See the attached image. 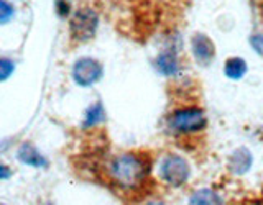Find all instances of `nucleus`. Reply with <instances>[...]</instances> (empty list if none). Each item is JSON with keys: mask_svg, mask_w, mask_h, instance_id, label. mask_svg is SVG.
Wrapping results in <instances>:
<instances>
[{"mask_svg": "<svg viewBox=\"0 0 263 205\" xmlns=\"http://www.w3.org/2000/svg\"><path fill=\"white\" fill-rule=\"evenodd\" d=\"M224 74L232 80H240L247 74V63L242 57H230L224 64Z\"/></svg>", "mask_w": 263, "mask_h": 205, "instance_id": "nucleus-12", "label": "nucleus"}, {"mask_svg": "<svg viewBox=\"0 0 263 205\" xmlns=\"http://www.w3.org/2000/svg\"><path fill=\"white\" fill-rule=\"evenodd\" d=\"M69 10V0H56V12L60 13V16H68Z\"/></svg>", "mask_w": 263, "mask_h": 205, "instance_id": "nucleus-15", "label": "nucleus"}, {"mask_svg": "<svg viewBox=\"0 0 263 205\" xmlns=\"http://www.w3.org/2000/svg\"><path fill=\"white\" fill-rule=\"evenodd\" d=\"M16 159H18L25 166L35 168V169H46L48 168V159L43 153H40V150L31 143H22L16 150Z\"/></svg>", "mask_w": 263, "mask_h": 205, "instance_id": "nucleus-7", "label": "nucleus"}, {"mask_svg": "<svg viewBox=\"0 0 263 205\" xmlns=\"http://www.w3.org/2000/svg\"><path fill=\"white\" fill-rule=\"evenodd\" d=\"M15 16V7L8 0H0V25L8 23Z\"/></svg>", "mask_w": 263, "mask_h": 205, "instance_id": "nucleus-13", "label": "nucleus"}, {"mask_svg": "<svg viewBox=\"0 0 263 205\" xmlns=\"http://www.w3.org/2000/svg\"><path fill=\"white\" fill-rule=\"evenodd\" d=\"M148 205H164L163 202H152V203H148Z\"/></svg>", "mask_w": 263, "mask_h": 205, "instance_id": "nucleus-19", "label": "nucleus"}, {"mask_svg": "<svg viewBox=\"0 0 263 205\" xmlns=\"http://www.w3.org/2000/svg\"><path fill=\"white\" fill-rule=\"evenodd\" d=\"M155 68L160 74L166 77H175L179 71V61L176 53L173 51H163L161 54L156 56L155 59Z\"/></svg>", "mask_w": 263, "mask_h": 205, "instance_id": "nucleus-8", "label": "nucleus"}, {"mask_svg": "<svg viewBox=\"0 0 263 205\" xmlns=\"http://www.w3.org/2000/svg\"><path fill=\"white\" fill-rule=\"evenodd\" d=\"M12 143H13V138H5V139H2L0 141V154H4L8 148L12 146Z\"/></svg>", "mask_w": 263, "mask_h": 205, "instance_id": "nucleus-18", "label": "nucleus"}, {"mask_svg": "<svg viewBox=\"0 0 263 205\" xmlns=\"http://www.w3.org/2000/svg\"><path fill=\"white\" fill-rule=\"evenodd\" d=\"M166 125L173 133L191 135L204 130L208 125V118L199 107H184V109H178L170 115Z\"/></svg>", "mask_w": 263, "mask_h": 205, "instance_id": "nucleus-2", "label": "nucleus"}, {"mask_svg": "<svg viewBox=\"0 0 263 205\" xmlns=\"http://www.w3.org/2000/svg\"><path fill=\"white\" fill-rule=\"evenodd\" d=\"M250 45L260 56H263V35H253L250 38Z\"/></svg>", "mask_w": 263, "mask_h": 205, "instance_id": "nucleus-16", "label": "nucleus"}, {"mask_svg": "<svg viewBox=\"0 0 263 205\" xmlns=\"http://www.w3.org/2000/svg\"><path fill=\"white\" fill-rule=\"evenodd\" d=\"M148 174H150V164L137 153H122L109 162L110 180L123 191L142 187Z\"/></svg>", "mask_w": 263, "mask_h": 205, "instance_id": "nucleus-1", "label": "nucleus"}, {"mask_svg": "<svg viewBox=\"0 0 263 205\" xmlns=\"http://www.w3.org/2000/svg\"><path fill=\"white\" fill-rule=\"evenodd\" d=\"M187 205H224V200L212 189H197L189 197Z\"/></svg>", "mask_w": 263, "mask_h": 205, "instance_id": "nucleus-11", "label": "nucleus"}, {"mask_svg": "<svg viewBox=\"0 0 263 205\" xmlns=\"http://www.w3.org/2000/svg\"><path fill=\"white\" fill-rule=\"evenodd\" d=\"M189 176H191V168L184 158L178 154H168L161 159L160 177L164 184L171 187H181L187 182Z\"/></svg>", "mask_w": 263, "mask_h": 205, "instance_id": "nucleus-4", "label": "nucleus"}, {"mask_svg": "<svg viewBox=\"0 0 263 205\" xmlns=\"http://www.w3.org/2000/svg\"><path fill=\"white\" fill-rule=\"evenodd\" d=\"M48 205H53V203H48Z\"/></svg>", "mask_w": 263, "mask_h": 205, "instance_id": "nucleus-21", "label": "nucleus"}, {"mask_svg": "<svg viewBox=\"0 0 263 205\" xmlns=\"http://www.w3.org/2000/svg\"><path fill=\"white\" fill-rule=\"evenodd\" d=\"M13 176V171L7 166V164H0V182L2 180H8Z\"/></svg>", "mask_w": 263, "mask_h": 205, "instance_id": "nucleus-17", "label": "nucleus"}, {"mask_svg": "<svg viewBox=\"0 0 263 205\" xmlns=\"http://www.w3.org/2000/svg\"><path fill=\"white\" fill-rule=\"evenodd\" d=\"M191 53L197 64L208 66L214 59V56H216V46H214L212 39L208 35L196 33L191 39Z\"/></svg>", "mask_w": 263, "mask_h": 205, "instance_id": "nucleus-6", "label": "nucleus"}, {"mask_svg": "<svg viewBox=\"0 0 263 205\" xmlns=\"http://www.w3.org/2000/svg\"><path fill=\"white\" fill-rule=\"evenodd\" d=\"M0 205H7V203H0Z\"/></svg>", "mask_w": 263, "mask_h": 205, "instance_id": "nucleus-20", "label": "nucleus"}, {"mask_svg": "<svg viewBox=\"0 0 263 205\" xmlns=\"http://www.w3.org/2000/svg\"><path fill=\"white\" fill-rule=\"evenodd\" d=\"M72 80L81 87H90L97 84L104 76V66L101 61L94 59V57H79V59L72 64L71 71Z\"/></svg>", "mask_w": 263, "mask_h": 205, "instance_id": "nucleus-5", "label": "nucleus"}, {"mask_svg": "<svg viewBox=\"0 0 263 205\" xmlns=\"http://www.w3.org/2000/svg\"><path fill=\"white\" fill-rule=\"evenodd\" d=\"M252 162H253L252 153L247 150V148H240V150H237L230 156L229 168L234 174H245V172L252 168Z\"/></svg>", "mask_w": 263, "mask_h": 205, "instance_id": "nucleus-9", "label": "nucleus"}, {"mask_svg": "<svg viewBox=\"0 0 263 205\" xmlns=\"http://www.w3.org/2000/svg\"><path fill=\"white\" fill-rule=\"evenodd\" d=\"M99 27V15L94 8L81 7L72 13L69 22L71 38L79 43H84L96 36V31Z\"/></svg>", "mask_w": 263, "mask_h": 205, "instance_id": "nucleus-3", "label": "nucleus"}, {"mask_svg": "<svg viewBox=\"0 0 263 205\" xmlns=\"http://www.w3.org/2000/svg\"><path fill=\"white\" fill-rule=\"evenodd\" d=\"M105 109L102 102H94L90 104L86 112H84V118H82V128H94L97 125L105 121Z\"/></svg>", "mask_w": 263, "mask_h": 205, "instance_id": "nucleus-10", "label": "nucleus"}, {"mask_svg": "<svg viewBox=\"0 0 263 205\" xmlns=\"http://www.w3.org/2000/svg\"><path fill=\"white\" fill-rule=\"evenodd\" d=\"M15 72V63L8 57H0V82H5Z\"/></svg>", "mask_w": 263, "mask_h": 205, "instance_id": "nucleus-14", "label": "nucleus"}]
</instances>
